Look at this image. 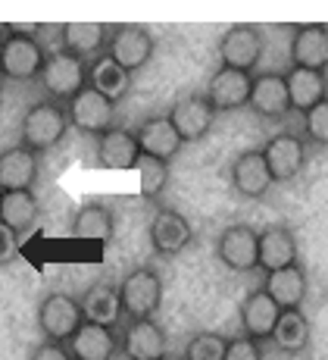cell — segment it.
<instances>
[{"label":"cell","mask_w":328,"mask_h":360,"mask_svg":"<svg viewBox=\"0 0 328 360\" xmlns=\"http://www.w3.org/2000/svg\"><path fill=\"white\" fill-rule=\"evenodd\" d=\"M69 131V116H66V107L63 103H53V101H38L25 110L22 116V129H19V144L22 148L34 150H51L66 138Z\"/></svg>","instance_id":"6da1fadb"},{"label":"cell","mask_w":328,"mask_h":360,"mask_svg":"<svg viewBox=\"0 0 328 360\" xmlns=\"http://www.w3.org/2000/svg\"><path fill=\"white\" fill-rule=\"evenodd\" d=\"M116 292L129 320H153V314L163 304V276L153 266H138L116 285Z\"/></svg>","instance_id":"7a4b0ae2"},{"label":"cell","mask_w":328,"mask_h":360,"mask_svg":"<svg viewBox=\"0 0 328 360\" xmlns=\"http://www.w3.org/2000/svg\"><path fill=\"white\" fill-rule=\"evenodd\" d=\"M38 82H41V88L51 94L47 101L66 107L81 88H88V63L66 51H57L44 60V69H41Z\"/></svg>","instance_id":"3957f363"},{"label":"cell","mask_w":328,"mask_h":360,"mask_svg":"<svg viewBox=\"0 0 328 360\" xmlns=\"http://www.w3.org/2000/svg\"><path fill=\"white\" fill-rule=\"evenodd\" d=\"M44 47L38 44V38L29 32L10 29L4 34V57H0V75L13 82H32L44 69Z\"/></svg>","instance_id":"277c9868"},{"label":"cell","mask_w":328,"mask_h":360,"mask_svg":"<svg viewBox=\"0 0 328 360\" xmlns=\"http://www.w3.org/2000/svg\"><path fill=\"white\" fill-rule=\"evenodd\" d=\"M81 323H85L81 304L75 301L72 295L53 292L38 304V329H41V335H44V342L66 345L69 338L79 332Z\"/></svg>","instance_id":"5b68a950"},{"label":"cell","mask_w":328,"mask_h":360,"mask_svg":"<svg viewBox=\"0 0 328 360\" xmlns=\"http://www.w3.org/2000/svg\"><path fill=\"white\" fill-rule=\"evenodd\" d=\"M153 47H157V41H153L150 29H144V25H116V29H110L107 57H113L131 75L150 63Z\"/></svg>","instance_id":"8992f818"},{"label":"cell","mask_w":328,"mask_h":360,"mask_svg":"<svg viewBox=\"0 0 328 360\" xmlns=\"http://www.w3.org/2000/svg\"><path fill=\"white\" fill-rule=\"evenodd\" d=\"M263 47H266V38L256 25H232L219 41V60L222 69H238V72H250L256 69L263 57Z\"/></svg>","instance_id":"52a82bcc"},{"label":"cell","mask_w":328,"mask_h":360,"mask_svg":"<svg viewBox=\"0 0 328 360\" xmlns=\"http://www.w3.org/2000/svg\"><path fill=\"white\" fill-rule=\"evenodd\" d=\"M66 116H69V126H75L79 131H85V135L100 138L103 131L113 129L116 103H110L103 94H97L94 88H81V91L66 103Z\"/></svg>","instance_id":"ba28073f"},{"label":"cell","mask_w":328,"mask_h":360,"mask_svg":"<svg viewBox=\"0 0 328 360\" xmlns=\"http://www.w3.org/2000/svg\"><path fill=\"white\" fill-rule=\"evenodd\" d=\"M260 154L266 160L272 182H291V179L300 176V169L306 163V144H303V138L291 135V131H278V135H272L263 144Z\"/></svg>","instance_id":"9c48e42d"},{"label":"cell","mask_w":328,"mask_h":360,"mask_svg":"<svg viewBox=\"0 0 328 360\" xmlns=\"http://www.w3.org/2000/svg\"><path fill=\"white\" fill-rule=\"evenodd\" d=\"M147 238H150V248L159 257H176V254H181L194 241V229L178 210L159 207L150 219Z\"/></svg>","instance_id":"30bf717a"},{"label":"cell","mask_w":328,"mask_h":360,"mask_svg":"<svg viewBox=\"0 0 328 360\" xmlns=\"http://www.w3.org/2000/svg\"><path fill=\"white\" fill-rule=\"evenodd\" d=\"M166 120L172 122V129L178 131L181 141H200L209 129H213V120H216V110L206 103L204 94H188L172 103V110L166 113Z\"/></svg>","instance_id":"8fae6325"},{"label":"cell","mask_w":328,"mask_h":360,"mask_svg":"<svg viewBox=\"0 0 328 360\" xmlns=\"http://www.w3.org/2000/svg\"><path fill=\"white\" fill-rule=\"evenodd\" d=\"M216 257L235 273H250L256 269V232L244 223L225 226L216 238Z\"/></svg>","instance_id":"7c38bea8"},{"label":"cell","mask_w":328,"mask_h":360,"mask_svg":"<svg viewBox=\"0 0 328 360\" xmlns=\"http://www.w3.org/2000/svg\"><path fill=\"white\" fill-rule=\"evenodd\" d=\"M250 85H254V75L238 72V69H216L209 75L206 85V103L219 113V110H241L250 101Z\"/></svg>","instance_id":"4fadbf2b"},{"label":"cell","mask_w":328,"mask_h":360,"mask_svg":"<svg viewBox=\"0 0 328 360\" xmlns=\"http://www.w3.org/2000/svg\"><path fill=\"white\" fill-rule=\"evenodd\" d=\"M138 157H141V148L135 141V131L129 129H110L97 138L94 144V160L100 169H113V172H125L135 169Z\"/></svg>","instance_id":"5bb4252c"},{"label":"cell","mask_w":328,"mask_h":360,"mask_svg":"<svg viewBox=\"0 0 328 360\" xmlns=\"http://www.w3.org/2000/svg\"><path fill=\"white\" fill-rule=\"evenodd\" d=\"M297 263V238L288 226H269L256 232V266L275 273V269Z\"/></svg>","instance_id":"9a60e30c"},{"label":"cell","mask_w":328,"mask_h":360,"mask_svg":"<svg viewBox=\"0 0 328 360\" xmlns=\"http://www.w3.org/2000/svg\"><path fill=\"white\" fill-rule=\"evenodd\" d=\"M291 63L294 69H313L325 72L328 69V29L325 25H294L291 34Z\"/></svg>","instance_id":"2e32d148"},{"label":"cell","mask_w":328,"mask_h":360,"mask_svg":"<svg viewBox=\"0 0 328 360\" xmlns=\"http://www.w3.org/2000/svg\"><path fill=\"white\" fill-rule=\"evenodd\" d=\"M119 348L129 360H166V332L157 320H131L119 338Z\"/></svg>","instance_id":"e0dca14e"},{"label":"cell","mask_w":328,"mask_h":360,"mask_svg":"<svg viewBox=\"0 0 328 360\" xmlns=\"http://www.w3.org/2000/svg\"><path fill=\"white\" fill-rule=\"evenodd\" d=\"M238 316H241L244 335L263 345L266 338H272V332H275V323H278V316H282V307H278V304L272 301L263 288H256V292H250L241 301Z\"/></svg>","instance_id":"ac0fdd59"},{"label":"cell","mask_w":328,"mask_h":360,"mask_svg":"<svg viewBox=\"0 0 328 360\" xmlns=\"http://www.w3.org/2000/svg\"><path fill=\"white\" fill-rule=\"evenodd\" d=\"M60 38H63L60 51H66V53H72V57L91 63V60H97L103 51H107L110 25H103V22H66L60 29Z\"/></svg>","instance_id":"d6986e66"},{"label":"cell","mask_w":328,"mask_h":360,"mask_svg":"<svg viewBox=\"0 0 328 360\" xmlns=\"http://www.w3.org/2000/svg\"><path fill=\"white\" fill-rule=\"evenodd\" d=\"M247 103H250V110H254L256 116H266V120H278V116L291 113L284 75H278V72L254 75V85H250V101Z\"/></svg>","instance_id":"ffe728a7"},{"label":"cell","mask_w":328,"mask_h":360,"mask_svg":"<svg viewBox=\"0 0 328 360\" xmlns=\"http://www.w3.org/2000/svg\"><path fill=\"white\" fill-rule=\"evenodd\" d=\"M38 179V154L22 144L0 154V195L4 191H32Z\"/></svg>","instance_id":"44dd1931"},{"label":"cell","mask_w":328,"mask_h":360,"mask_svg":"<svg viewBox=\"0 0 328 360\" xmlns=\"http://www.w3.org/2000/svg\"><path fill=\"white\" fill-rule=\"evenodd\" d=\"M232 185L235 191L250 200L266 198V191L272 188V176L266 169V160H263L260 150H244V154L235 157L232 163Z\"/></svg>","instance_id":"7402d4cb"},{"label":"cell","mask_w":328,"mask_h":360,"mask_svg":"<svg viewBox=\"0 0 328 360\" xmlns=\"http://www.w3.org/2000/svg\"><path fill=\"white\" fill-rule=\"evenodd\" d=\"M66 351L72 360H113V354L119 351V338L113 329L81 323L79 332L66 342Z\"/></svg>","instance_id":"603a6c76"},{"label":"cell","mask_w":328,"mask_h":360,"mask_svg":"<svg viewBox=\"0 0 328 360\" xmlns=\"http://www.w3.org/2000/svg\"><path fill=\"white\" fill-rule=\"evenodd\" d=\"M79 304H81L85 323H94V326H103V329L119 326L122 304H119V292H116L113 282H94Z\"/></svg>","instance_id":"cb8c5ba5"},{"label":"cell","mask_w":328,"mask_h":360,"mask_svg":"<svg viewBox=\"0 0 328 360\" xmlns=\"http://www.w3.org/2000/svg\"><path fill=\"white\" fill-rule=\"evenodd\" d=\"M135 141H138V148H141V154L157 157V160H163V163H169L181 150V144H185L166 116H153V120L141 122L135 131Z\"/></svg>","instance_id":"d4e9b609"},{"label":"cell","mask_w":328,"mask_h":360,"mask_svg":"<svg viewBox=\"0 0 328 360\" xmlns=\"http://www.w3.org/2000/svg\"><path fill=\"white\" fill-rule=\"evenodd\" d=\"M284 88H288L291 110L310 113L316 103L328 101V82L325 72H313V69H294L291 66L284 72Z\"/></svg>","instance_id":"484cf974"},{"label":"cell","mask_w":328,"mask_h":360,"mask_svg":"<svg viewBox=\"0 0 328 360\" xmlns=\"http://www.w3.org/2000/svg\"><path fill=\"white\" fill-rule=\"evenodd\" d=\"M88 88H94V91L103 94L110 103H116V101H122L125 94H129L131 75L125 72V69L116 63L113 57L100 53L97 60H91V63H88Z\"/></svg>","instance_id":"4316f807"},{"label":"cell","mask_w":328,"mask_h":360,"mask_svg":"<svg viewBox=\"0 0 328 360\" xmlns=\"http://www.w3.org/2000/svg\"><path fill=\"white\" fill-rule=\"evenodd\" d=\"M263 292L282 310H300V304H303V297H306V273L300 269V263L275 269V273H266Z\"/></svg>","instance_id":"83f0119b"},{"label":"cell","mask_w":328,"mask_h":360,"mask_svg":"<svg viewBox=\"0 0 328 360\" xmlns=\"http://www.w3.org/2000/svg\"><path fill=\"white\" fill-rule=\"evenodd\" d=\"M0 223L16 235L34 229V223H38V198L32 191H4L0 195Z\"/></svg>","instance_id":"f1b7e54d"},{"label":"cell","mask_w":328,"mask_h":360,"mask_svg":"<svg viewBox=\"0 0 328 360\" xmlns=\"http://www.w3.org/2000/svg\"><path fill=\"white\" fill-rule=\"evenodd\" d=\"M72 235L91 241H110L113 238V210L100 200H88L75 210L72 217Z\"/></svg>","instance_id":"f546056e"},{"label":"cell","mask_w":328,"mask_h":360,"mask_svg":"<svg viewBox=\"0 0 328 360\" xmlns=\"http://www.w3.org/2000/svg\"><path fill=\"white\" fill-rule=\"evenodd\" d=\"M272 342L284 354H303L310 345V320L303 316V310H282L272 332Z\"/></svg>","instance_id":"4dcf8cb0"},{"label":"cell","mask_w":328,"mask_h":360,"mask_svg":"<svg viewBox=\"0 0 328 360\" xmlns=\"http://www.w3.org/2000/svg\"><path fill=\"white\" fill-rule=\"evenodd\" d=\"M135 169H138V182H141V195L144 198L153 200L157 195H163L166 182H169V163L141 154L138 157V163H135Z\"/></svg>","instance_id":"1f68e13d"},{"label":"cell","mask_w":328,"mask_h":360,"mask_svg":"<svg viewBox=\"0 0 328 360\" xmlns=\"http://www.w3.org/2000/svg\"><path fill=\"white\" fill-rule=\"evenodd\" d=\"M228 338L219 332H197L185 345V360H222L225 357Z\"/></svg>","instance_id":"d6a6232c"},{"label":"cell","mask_w":328,"mask_h":360,"mask_svg":"<svg viewBox=\"0 0 328 360\" xmlns=\"http://www.w3.org/2000/svg\"><path fill=\"white\" fill-rule=\"evenodd\" d=\"M303 129L313 144H328V101L316 103L310 113H303Z\"/></svg>","instance_id":"836d02e7"},{"label":"cell","mask_w":328,"mask_h":360,"mask_svg":"<svg viewBox=\"0 0 328 360\" xmlns=\"http://www.w3.org/2000/svg\"><path fill=\"white\" fill-rule=\"evenodd\" d=\"M222 360H263V345L247 335H235L225 345V357Z\"/></svg>","instance_id":"e575fe53"},{"label":"cell","mask_w":328,"mask_h":360,"mask_svg":"<svg viewBox=\"0 0 328 360\" xmlns=\"http://www.w3.org/2000/svg\"><path fill=\"white\" fill-rule=\"evenodd\" d=\"M19 254V235L0 223V263H10Z\"/></svg>","instance_id":"d590c367"},{"label":"cell","mask_w":328,"mask_h":360,"mask_svg":"<svg viewBox=\"0 0 328 360\" xmlns=\"http://www.w3.org/2000/svg\"><path fill=\"white\" fill-rule=\"evenodd\" d=\"M32 360H72L66 351V345H57V342H41L38 348L32 351Z\"/></svg>","instance_id":"8d00e7d4"},{"label":"cell","mask_w":328,"mask_h":360,"mask_svg":"<svg viewBox=\"0 0 328 360\" xmlns=\"http://www.w3.org/2000/svg\"><path fill=\"white\" fill-rule=\"evenodd\" d=\"M0 57H4V38H0Z\"/></svg>","instance_id":"74e56055"}]
</instances>
